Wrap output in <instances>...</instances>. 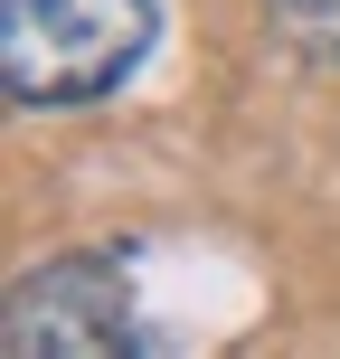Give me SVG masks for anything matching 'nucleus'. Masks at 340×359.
Segmentation results:
<instances>
[{"mask_svg": "<svg viewBox=\"0 0 340 359\" xmlns=\"http://www.w3.org/2000/svg\"><path fill=\"white\" fill-rule=\"evenodd\" d=\"M123 341H132V293L104 255H67V265L29 274L10 293V322H0L10 359H104Z\"/></svg>", "mask_w": 340, "mask_h": 359, "instance_id": "obj_2", "label": "nucleus"}, {"mask_svg": "<svg viewBox=\"0 0 340 359\" xmlns=\"http://www.w3.org/2000/svg\"><path fill=\"white\" fill-rule=\"evenodd\" d=\"M151 48V0H0V76L19 104H95Z\"/></svg>", "mask_w": 340, "mask_h": 359, "instance_id": "obj_1", "label": "nucleus"}, {"mask_svg": "<svg viewBox=\"0 0 340 359\" xmlns=\"http://www.w3.org/2000/svg\"><path fill=\"white\" fill-rule=\"evenodd\" d=\"M303 48H340V0H265Z\"/></svg>", "mask_w": 340, "mask_h": 359, "instance_id": "obj_3", "label": "nucleus"}]
</instances>
